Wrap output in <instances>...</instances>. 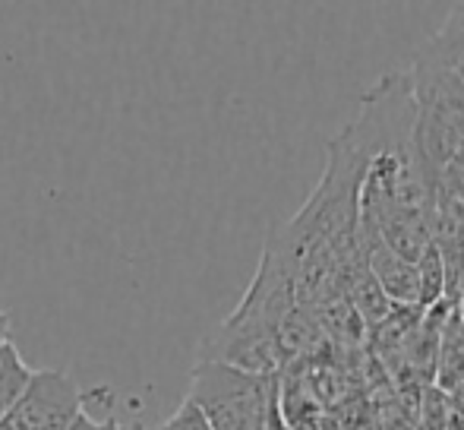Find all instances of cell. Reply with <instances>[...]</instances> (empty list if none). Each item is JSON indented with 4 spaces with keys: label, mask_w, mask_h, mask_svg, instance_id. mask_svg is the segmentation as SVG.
<instances>
[{
    "label": "cell",
    "mask_w": 464,
    "mask_h": 430,
    "mask_svg": "<svg viewBox=\"0 0 464 430\" xmlns=\"http://www.w3.org/2000/svg\"><path fill=\"white\" fill-rule=\"evenodd\" d=\"M10 338V317H6V310L0 308V342H6Z\"/></svg>",
    "instance_id": "14"
},
{
    "label": "cell",
    "mask_w": 464,
    "mask_h": 430,
    "mask_svg": "<svg viewBox=\"0 0 464 430\" xmlns=\"http://www.w3.org/2000/svg\"><path fill=\"white\" fill-rule=\"evenodd\" d=\"M108 421H111V418H108ZM108 421H104V418H95L92 412H86V408H82V415L76 418V425L70 427V430H104V425H108Z\"/></svg>",
    "instance_id": "12"
},
{
    "label": "cell",
    "mask_w": 464,
    "mask_h": 430,
    "mask_svg": "<svg viewBox=\"0 0 464 430\" xmlns=\"http://www.w3.org/2000/svg\"><path fill=\"white\" fill-rule=\"evenodd\" d=\"M297 298L285 269L263 250L246 295L231 310L227 320L202 342L199 361H215L225 367L256 376L281 374V326L297 310Z\"/></svg>",
    "instance_id": "2"
},
{
    "label": "cell",
    "mask_w": 464,
    "mask_h": 430,
    "mask_svg": "<svg viewBox=\"0 0 464 430\" xmlns=\"http://www.w3.org/2000/svg\"><path fill=\"white\" fill-rule=\"evenodd\" d=\"M436 210L464 219V161L440 174V181H436Z\"/></svg>",
    "instance_id": "10"
},
{
    "label": "cell",
    "mask_w": 464,
    "mask_h": 430,
    "mask_svg": "<svg viewBox=\"0 0 464 430\" xmlns=\"http://www.w3.org/2000/svg\"><path fill=\"white\" fill-rule=\"evenodd\" d=\"M361 174V225L392 253L417 263L433 244L436 184L417 142L408 70L367 89L357 117L335 136Z\"/></svg>",
    "instance_id": "1"
},
{
    "label": "cell",
    "mask_w": 464,
    "mask_h": 430,
    "mask_svg": "<svg viewBox=\"0 0 464 430\" xmlns=\"http://www.w3.org/2000/svg\"><path fill=\"white\" fill-rule=\"evenodd\" d=\"M32 380V367H25V361L19 357V351H13L10 361L0 367V425L13 415L19 396L25 393Z\"/></svg>",
    "instance_id": "9"
},
{
    "label": "cell",
    "mask_w": 464,
    "mask_h": 430,
    "mask_svg": "<svg viewBox=\"0 0 464 430\" xmlns=\"http://www.w3.org/2000/svg\"><path fill=\"white\" fill-rule=\"evenodd\" d=\"M417 61L449 70V73L459 76L464 83V4L452 6V13L446 16L442 29L423 44Z\"/></svg>",
    "instance_id": "7"
},
{
    "label": "cell",
    "mask_w": 464,
    "mask_h": 430,
    "mask_svg": "<svg viewBox=\"0 0 464 430\" xmlns=\"http://www.w3.org/2000/svg\"><path fill=\"white\" fill-rule=\"evenodd\" d=\"M433 386L449 396L464 386V301L459 308H452L446 326H442L440 348H436Z\"/></svg>",
    "instance_id": "6"
},
{
    "label": "cell",
    "mask_w": 464,
    "mask_h": 430,
    "mask_svg": "<svg viewBox=\"0 0 464 430\" xmlns=\"http://www.w3.org/2000/svg\"><path fill=\"white\" fill-rule=\"evenodd\" d=\"M159 430H212V427H208L206 415H202L189 399H184L178 406V412H174Z\"/></svg>",
    "instance_id": "11"
},
{
    "label": "cell",
    "mask_w": 464,
    "mask_h": 430,
    "mask_svg": "<svg viewBox=\"0 0 464 430\" xmlns=\"http://www.w3.org/2000/svg\"><path fill=\"white\" fill-rule=\"evenodd\" d=\"M452 412H455L452 396L436 386H423L420 399H417V408H414V427L417 430H449Z\"/></svg>",
    "instance_id": "8"
},
{
    "label": "cell",
    "mask_w": 464,
    "mask_h": 430,
    "mask_svg": "<svg viewBox=\"0 0 464 430\" xmlns=\"http://www.w3.org/2000/svg\"><path fill=\"white\" fill-rule=\"evenodd\" d=\"M82 393L63 370H32L25 393L6 421L13 430H70L82 415Z\"/></svg>",
    "instance_id": "5"
},
{
    "label": "cell",
    "mask_w": 464,
    "mask_h": 430,
    "mask_svg": "<svg viewBox=\"0 0 464 430\" xmlns=\"http://www.w3.org/2000/svg\"><path fill=\"white\" fill-rule=\"evenodd\" d=\"M408 76L414 93L417 142L436 184L446 168L464 161V83L423 61H414Z\"/></svg>",
    "instance_id": "4"
},
{
    "label": "cell",
    "mask_w": 464,
    "mask_h": 430,
    "mask_svg": "<svg viewBox=\"0 0 464 430\" xmlns=\"http://www.w3.org/2000/svg\"><path fill=\"white\" fill-rule=\"evenodd\" d=\"M127 430H142V427H127Z\"/></svg>",
    "instance_id": "16"
},
{
    "label": "cell",
    "mask_w": 464,
    "mask_h": 430,
    "mask_svg": "<svg viewBox=\"0 0 464 430\" xmlns=\"http://www.w3.org/2000/svg\"><path fill=\"white\" fill-rule=\"evenodd\" d=\"M13 351H16V345H13L10 338H6V342H0V367H4V364L10 361Z\"/></svg>",
    "instance_id": "13"
},
{
    "label": "cell",
    "mask_w": 464,
    "mask_h": 430,
    "mask_svg": "<svg viewBox=\"0 0 464 430\" xmlns=\"http://www.w3.org/2000/svg\"><path fill=\"white\" fill-rule=\"evenodd\" d=\"M0 430H13V427H10V421H4V425H0Z\"/></svg>",
    "instance_id": "15"
},
{
    "label": "cell",
    "mask_w": 464,
    "mask_h": 430,
    "mask_svg": "<svg viewBox=\"0 0 464 430\" xmlns=\"http://www.w3.org/2000/svg\"><path fill=\"white\" fill-rule=\"evenodd\" d=\"M187 399L212 430H272L278 425V376H256L196 361Z\"/></svg>",
    "instance_id": "3"
}]
</instances>
